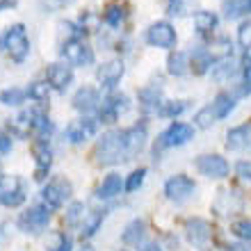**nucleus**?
<instances>
[{
    "label": "nucleus",
    "mask_w": 251,
    "mask_h": 251,
    "mask_svg": "<svg viewBox=\"0 0 251 251\" xmlns=\"http://www.w3.org/2000/svg\"><path fill=\"white\" fill-rule=\"evenodd\" d=\"M96 165H117L124 158V130H110L99 139V144L94 149Z\"/></svg>",
    "instance_id": "1"
},
{
    "label": "nucleus",
    "mask_w": 251,
    "mask_h": 251,
    "mask_svg": "<svg viewBox=\"0 0 251 251\" xmlns=\"http://www.w3.org/2000/svg\"><path fill=\"white\" fill-rule=\"evenodd\" d=\"M0 46L12 55L14 62L25 60L27 55H30V39H27V34H25V25L16 23V25L7 27V32L0 37Z\"/></svg>",
    "instance_id": "2"
},
{
    "label": "nucleus",
    "mask_w": 251,
    "mask_h": 251,
    "mask_svg": "<svg viewBox=\"0 0 251 251\" xmlns=\"http://www.w3.org/2000/svg\"><path fill=\"white\" fill-rule=\"evenodd\" d=\"M194 137V128L190 124H183V121H174L169 128H167L162 135L158 137V144H155V151L158 149H172V146H183L187 144L190 139Z\"/></svg>",
    "instance_id": "3"
},
{
    "label": "nucleus",
    "mask_w": 251,
    "mask_h": 251,
    "mask_svg": "<svg viewBox=\"0 0 251 251\" xmlns=\"http://www.w3.org/2000/svg\"><path fill=\"white\" fill-rule=\"evenodd\" d=\"M48 222H50V210L46 205H32L30 210L21 212L16 224L23 233H41L48 226Z\"/></svg>",
    "instance_id": "4"
},
{
    "label": "nucleus",
    "mask_w": 251,
    "mask_h": 251,
    "mask_svg": "<svg viewBox=\"0 0 251 251\" xmlns=\"http://www.w3.org/2000/svg\"><path fill=\"white\" fill-rule=\"evenodd\" d=\"M194 192H197V183H194L190 176H185V174H176V176H172V178L165 183V194L174 203L187 201Z\"/></svg>",
    "instance_id": "5"
},
{
    "label": "nucleus",
    "mask_w": 251,
    "mask_h": 251,
    "mask_svg": "<svg viewBox=\"0 0 251 251\" xmlns=\"http://www.w3.org/2000/svg\"><path fill=\"white\" fill-rule=\"evenodd\" d=\"M69 197H71V183L64 178H53L48 185H44V190H41V199H44V203H46L48 210L60 208Z\"/></svg>",
    "instance_id": "6"
},
{
    "label": "nucleus",
    "mask_w": 251,
    "mask_h": 251,
    "mask_svg": "<svg viewBox=\"0 0 251 251\" xmlns=\"http://www.w3.org/2000/svg\"><path fill=\"white\" fill-rule=\"evenodd\" d=\"M194 167H197V172L205 178H226L228 172H231V167L226 162L222 155H199L194 160Z\"/></svg>",
    "instance_id": "7"
},
{
    "label": "nucleus",
    "mask_w": 251,
    "mask_h": 251,
    "mask_svg": "<svg viewBox=\"0 0 251 251\" xmlns=\"http://www.w3.org/2000/svg\"><path fill=\"white\" fill-rule=\"evenodd\" d=\"M62 57H64L69 64H75V66H85V64H92L94 62V53L92 48L87 46L85 41L80 39H66L62 44Z\"/></svg>",
    "instance_id": "8"
},
{
    "label": "nucleus",
    "mask_w": 251,
    "mask_h": 251,
    "mask_svg": "<svg viewBox=\"0 0 251 251\" xmlns=\"http://www.w3.org/2000/svg\"><path fill=\"white\" fill-rule=\"evenodd\" d=\"M146 41L151 46H158V48H174L176 46V30L172 27V23L167 21H158L149 25L146 30Z\"/></svg>",
    "instance_id": "9"
},
{
    "label": "nucleus",
    "mask_w": 251,
    "mask_h": 251,
    "mask_svg": "<svg viewBox=\"0 0 251 251\" xmlns=\"http://www.w3.org/2000/svg\"><path fill=\"white\" fill-rule=\"evenodd\" d=\"M96 128H99L96 119H92V117H82V119H75V121H71V124L66 126L64 139H69L71 144H82L85 139H89V137L96 135Z\"/></svg>",
    "instance_id": "10"
},
{
    "label": "nucleus",
    "mask_w": 251,
    "mask_h": 251,
    "mask_svg": "<svg viewBox=\"0 0 251 251\" xmlns=\"http://www.w3.org/2000/svg\"><path fill=\"white\" fill-rule=\"evenodd\" d=\"M242 205H245V199L238 190H222L212 203V210L222 217H228V215H235L242 210Z\"/></svg>",
    "instance_id": "11"
},
{
    "label": "nucleus",
    "mask_w": 251,
    "mask_h": 251,
    "mask_svg": "<svg viewBox=\"0 0 251 251\" xmlns=\"http://www.w3.org/2000/svg\"><path fill=\"white\" fill-rule=\"evenodd\" d=\"M146 144V124H137L124 130V158L132 160Z\"/></svg>",
    "instance_id": "12"
},
{
    "label": "nucleus",
    "mask_w": 251,
    "mask_h": 251,
    "mask_svg": "<svg viewBox=\"0 0 251 251\" xmlns=\"http://www.w3.org/2000/svg\"><path fill=\"white\" fill-rule=\"evenodd\" d=\"M128 110V96L124 94H110L107 99H103V105L99 110V117L103 124H114L119 119V114Z\"/></svg>",
    "instance_id": "13"
},
{
    "label": "nucleus",
    "mask_w": 251,
    "mask_h": 251,
    "mask_svg": "<svg viewBox=\"0 0 251 251\" xmlns=\"http://www.w3.org/2000/svg\"><path fill=\"white\" fill-rule=\"evenodd\" d=\"M32 153H34V165H37L34 178L44 180L48 169H50V165H53V151H50V146H48V139H34Z\"/></svg>",
    "instance_id": "14"
},
{
    "label": "nucleus",
    "mask_w": 251,
    "mask_h": 251,
    "mask_svg": "<svg viewBox=\"0 0 251 251\" xmlns=\"http://www.w3.org/2000/svg\"><path fill=\"white\" fill-rule=\"evenodd\" d=\"M185 235L194 247H205L210 240V224L201 217H192L185 224Z\"/></svg>",
    "instance_id": "15"
},
{
    "label": "nucleus",
    "mask_w": 251,
    "mask_h": 251,
    "mask_svg": "<svg viewBox=\"0 0 251 251\" xmlns=\"http://www.w3.org/2000/svg\"><path fill=\"white\" fill-rule=\"evenodd\" d=\"M226 149L228 151H251V121L226 132Z\"/></svg>",
    "instance_id": "16"
},
{
    "label": "nucleus",
    "mask_w": 251,
    "mask_h": 251,
    "mask_svg": "<svg viewBox=\"0 0 251 251\" xmlns=\"http://www.w3.org/2000/svg\"><path fill=\"white\" fill-rule=\"evenodd\" d=\"M71 103H73V107H75L78 112L92 114V112H96V110H99L100 99H99V92H96L94 87H82V89H78V92L73 94Z\"/></svg>",
    "instance_id": "17"
},
{
    "label": "nucleus",
    "mask_w": 251,
    "mask_h": 251,
    "mask_svg": "<svg viewBox=\"0 0 251 251\" xmlns=\"http://www.w3.org/2000/svg\"><path fill=\"white\" fill-rule=\"evenodd\" d=\"M124 62L121 60H110L103 62V64L96 69V80H99L103 87H114L124 75Z\"/></svg>",
    "instance_id": "18"
},
{
    "label": "nucleus",
    "mask_w": 251,
    "mask_h": 251,
    "mask_svg": "<svg viewBox=\"0 0 251 251\" xmlns=\"http://www.w3.org/2000/svg\"><path fill=\"white\" fill-rule=\"evenodd\" d=\"M46 75H48V85L53 87V89H57V92H64L73 80L71 66H66V64H50Z\"/></svg>",
    "instance_id": "19"
},
{
    "label": "nucleus",
    "mask_w": 251,
    "mask_h": 251,
    "mask_svg": "<svg viewBox=\"0 0 251 251\" xmlns=\"http://www.w3.org/2000/svg\"><path fill=\"white\" fill-rule=\"evenodd\" d=\"M162 103H165V100H162V94H160L158 87H144V89H139V107H142L146 114L160 112Z\"/></svg>",
    "instance_id": "20"
},
{
    "label": "nucleus",
    "mask_w": 251,
    "mask_h": 251,
    "mask_svg": "<svg viewBox=\"0 0 251 251\" xmlns=\"http://www.w3.org/2000/svg\"><path fill=\"white\" fill-rule=\"evenodd\" d=\"M190 69L197 75H203L212 69V55L208 53V48L203 46H194L190 53Z\"/></svg>",
    "instance_id": "21"
},
{
    "label": "nucleus",
    "mask_w": 251,
    "mask_h": 251,
    "mask_svg": "<svg viewBox=\"0 0 251 251\" xmlns=\"http://www.w3.org/2000/svg\"><path fill=\"white\" fill-rule=\"evenodd\" d=\"M121 187H126V185H124V180H121L119 174H107L105 180L100 183L99 192H96V197L99 199H112V197H117V194H121Z\"/></svg>",
    "instance_id": "22"
},
{
    "label": "nucleus",
    "mask_w": 251,
    "mask_h": 251,
    "mask_svg": "<svg viewBox=\"0 0 251 251\" xmlns=\"http://www.w3.org/2000/svg\"><path fill=\"white\" fill-rule=\"evenodd\" d=\"M233 110H235V99H233L228 92H219L217 96H215V100H212V112H215V117H217V119H226Z\"/></svg>",
    "instance_id": "23"
},
{
    "label": "nucleus",
    "mask_w": 251,
    "mask_h": 251,
    "mask_svg": "<svg viewBox=\"0 0 251 251\" xmlns=\"http://www.w3.org/2000/svg\"><path fill=\"white\" fill-rule=\"evenodd\" d=\"M144 231H146L144 219H132L130 224L124 228V233H121V242H124V245H137L139 247V240L144 238Z\"/></svg>",
    "instance_id": "24"
},
{
    "label": "nucleus",
    "mask_w": 251,
    "mask_h": 251,
    "mask_svg": "<svg viewBox=\"0 0 251 251\" xmlns=\"http://www.w3.org/2000/svg\"><path fill=\"white\" fill-rule=\"evenodd\" d=\"M167 71H169V75H176V78L185 75V73L190 71V60H187V55L180 53V50L172 53L169 60H167Z\"/></svg>",
    "instance_id": "25"
},
{
    "label": "nucleus",
    "mask_w": 251,
    "mask_h": 251,
    "mask_svg": "<svg viewBox=\"0 0 251 251\" xmlns=\"http://www.w3.org/2000/svg\"><path fill=\"white\" fill-rule=\"evenodd\" d=\"M103 219H105V210H92L89 215H85V222H82V238H92L96 235L100 226H103Z\"/></svg>",
    "instance_id": "26"
},
{
    "label": "nucleus",
    "mask_w": 251,
    "mask_h": 251,
    "mask_svg": "<svg viewBox=\"0 0 251 251\" xmlns=\"http://www.w3.org/2000/svg\"><path fill=\"white\" fill-rule=\"evenodd\" d=\"M23 201H25V192H23L21 183H19L16 187H7V190H0V203L7 205V208H19Z\"/></svg>",
    "instance_id": "27"
},
{
    "label": "nucleus",
    "mask_w": 251,
    "mask_h": 251,
    "mask_svg": "<svg viewBox=\"0 0 251 251\" xmlns=\"http://www.w3.org/2000/svg\"><path fill=\"white\" fill-rule=\"evenodd\" d=\"M238 73V66L231 57H226V60H219L217 66H212V78L217 80V82H226V80H231L233 75Z\"/></svg>",
    "instance_id": "28"
},
{
    "label": "nucleus",
    "mask_w": 251,
    "mask_h": 251,
    "mask_svg": "<svg viewBox=\"0 0 251 251\" xmlns=\"http://www.w3.org/2000/svg\"><path fill=\"white\" fill-rule=\"evenodd\" d=\"M126 19V7L119 5V2H112V5L105 7V12H103V21H105L110 27H121Z\"/></svg>",
    "instance_id": "29"
},
{
    "label": "nucleus",
    "mask_w": 251,
    "mask_h": 251,
    "mask_svg": "<svg viewBox=\"0 0 251 251\" xmlns=\"http://www.w3.org/2000/svg\"><path fill=\"white\" fill-rule=\"evenodd\" d=\"M194 27H197V32L205 34V32H210V30H215L217 27V16L212 12H197L194 14Z\"/></svg>",
    "instance_id": "30"
},
{
    "label": "nucleus",
    "mask_w": 251,
    "mask_h": 251,
    "mask_svg": "<svg viewBox=\"0 0 251 251\" xmlns=\"http://www.w3.org/2000/svg\"><path fill=\"white\" fill-rule=\"evenodd\" d=\"M208 53L212 55V60H215V57H217V60H226V57H231L233 46L228 39H219V41H212V46L208 48Z\"/></svg>",
    "instance_id": "31"
},
{
    "label": "nucleus",
    "mask_w": 251,
    "mask_h": 251,
    "mask_svg": "<svg viewBox=\"0 0 251 251\" xmlns=\"http://www.w3.org/2000/svg\"><path fill=\"white\" fill-rule=\"evenodd\" d=\"M25 96H27V92L12 87V89L0 92V103H2V105H21V103L25 100Z\"/></svg>",
    "instance_id": "32"
},
{
    "label": "nucleus",
    "mask_w": 251,
    "mask_h": 251,
    "mask_svg": "<svg viewBox=\"0 0 251 251\" xmlns=\"http://www.w3.org/2000/svg\"><path fill=\"white\" fill-rule=\"evenodd\" d=\"M85 217V205L80 203V201H75V203H71L69 208H66V226H71V228H75V226L80 224V219Z\"/></svg>",
    "instance_id": "33"
},
{
    "label": "nucleus",
    "mask_w": 251,
    "mask_h": 251,
    "mask_svg": "<svg viewBox=\"0 0 251 251\" xmlns=\"http://www.w3.org/2000/svg\"><path fill=\"white\" fill-rule=\"evenodd\" d=\"M187 110V103L185 100H165L162 107H160V117H178Z\"/></svg>",
    "instance_id": "34"
},
{
    "label": "nucleus",
    "mask_w": 251,
    "mask_h": 251,
    "mask_svg": "<svg viewBox=\"0 0 251 251\" xmlns=\"http://www.w3.org/2000/svg\"><path fill=\"white\" fill-rule=\"evenodd\" d=\"M100 23H103V19H100L99 14H94V12H85L82 16H80V30L82 32H96L100 27Z\"/></svg>",
    "instance_id": "35"
},
{
    "label": "nucleus",
    "mask_w": 251,
    "mask_h": 251,
    "mask_svg": "<svg viewBox=\"0 0 251 251\" xmlns=\"http://www.w3.org/2000/svg\"><path fill=\"white\" fill-rule=\"evenodd\" d=\"M48 94H50V85L48 82H32L30 89H27V96L32 100H37V103H46Z\"/></svg>",
    "instance_id": "36"
},
{
    "label": "nucleus",
    "mask_w": 251,
    "mask_h": 251,
    "mask_svg": "<svg viewBox=\"0 0 251 251\" xmlns=\"http://www.w3.org/2000/svg\"><path fill=\"white\" fill-rule=\"evenodd\" d=\"M71 238L66 233H55L50 242L46 245V251H71Z\"/></svg>",
    "instance_id": "37"
},
{
    "label": "nucleus",
    "mask_w": 251,
    "mask_h": 251,
    "mask_svg": "<svg viewBox=\"0 0 251 251\" xmlns=\"http://www.w3.org/2000/svg\"><path fill=\"white\" fill-rule=\"evenodd\" d=\"M215 119H217V117H215V112H212V105H205V107H201V110H199L197 114H194V124L199 126V128H210L212 124H215Z\"/></svg>",
    "instance_id": "38"
},
{
    "label": "nucleus",
    "mask_w": 251,
    "mask_h": 251,
    "mask_svg": "<svg viewBox=\"0 0 251 251\" xmlns=\"http://www.w3.org/2000/svg\"><path fill=\"white\" fill-rule=\"evenodd\" d=\"M247 12V2L245 0H226L224 2V16L226 19H238Z\"/></svg>",
    "instance_id": "39"
},
{
    "label": "nucleus",
    "mask_w": 251,
    "mask_h": 251,
    "mask_svg": "<svg viewBox=\"0 0 251 251\" xmlns=\"http://www.w3.org/2000/svg\"><path fill=\"white\" fill-rule=\"evenodd\" d=\"M231 231H233V235H238L242 242H251V222H249V219H240V222H233Z\"/></svg>",
    "instance_id": "40"
},
{
    "label": "nucleus",
    "mask_w": 251,
    "mask_h": 251,
    "mask_svg": "<svg viewBox=\"0 0 251 251\" xmlns=\"http://www.w3.org/2000/svg\"><path fill=\"white\" fill-rule=\"evenodd\" d=\"M238 44L245 48V50H249L251 48V19H247V21L240 23V27H238Z\"/></svg>",
    "instance_id": "41"
},
{
    "label": "nucleus",
    "mask_w": 251,
    "mask_h": 251,
    "mask_svg": "<svg viewBox=\"0 0 251 251\" xmlns=\"http://www.w3.org/2000/svg\"><path fill=\"white\" fill-rule=\"evenodd\" d=\"M144 176H146V169H144V167L135 169V172L128 176V180H126V192H135L137 187H142V183H144Z\"/></svg>",
    "instance_id": "42"
},
{
    "label": "nucleus",
    "mask_w": 251,
    "mask_h": 251,
    "mask_svg": "<svg viewBox=\"0 0 251 251\" xmlns=\"http://www.w3.org/2000/svg\"><path fill=\"white\" fill-rule=\"evenodd\" d=\"M242 75H245V82H242L245 87L240 89V94L247 96V94H251V55L249 53L242 57Z\"/></svg>",
    "instance_id": "43"
},
{
    "label": "nucleus",
    "mask_w": 251,
    "mask_h": 251,
    "mask_svg": "<svg viewBox=\"0 0 251 251\" xmlns=\"http://www.w3.org/2000/svg\"><path fill=\"white\" fill-rule=\"evenodd\" d=\"M39 2L46 12H55V9H64V7L73 5L75 0H39Z\"/></svg>",
    "instance_id": "44"
},
{
    "label": "nucleus",
    "mask_w": 251,
    "mask_h": 251,
    "mask_svg": "<svg viewBox=\"0 0 251 251\" xmlns=\"http://www.w3.org/2000/svg\"><path fill=\"white\" fill-rule=\"evenodd\" d=\"M235 174L242 180H251V160H240L235 165Z\"/></svg>",
    "instance_id": "45"
},
{
    "label": "nucleus",
    "mask_w": 251,
    "mask_h": 251,
    "mask_svg": "<svg viewBox=\"0 0 251 251\" xmlns=\"http://www.w3.org/2000/svg\"><path fill=\"white\" fill-rule=\"evenodd\" d=\"M9 151H12V137L5 135V132H0V155H5Z\"/></svg>",
    "instance_id": "46"
},
{
    "label": "nucleus",
    "mask_w": 251,
    "mask_h": 251,
    "mask_svg": "<svg viewBox=\"0 0 251 251\" xmlns=\"http://www.w3.org/2000/svg\"><path fill=\"white\" fill-rule=\"evenodd\" d=\"M167 12L169 14H180L183 12V0H167Z\"/></svg>",
    "instance_id": "47"
},
{
    "label": "nucleus",
    "mask_w": 251,
    "mask_h": 251,
    "mask_svg": "<svg viewBox=\"0 0 251 251\" xmlns=\"http://www.w3.org/2000/svg\"><path fill=\"white\" fill-rule=\"evenodd\" d=\"M226 251H251V242H235L226 247Z\"/></svg>",
    "instance_id": "48"
},
{
    "label": "nucleus",
    "mask_w": 251,
    "mask_h": 251,
    "mask_svg": "<svg viewBox=\"0 0 251 251\" xmlns=\"http://www.w3.org/2000/svg\"><path fill=\"white\" fill-rule=\"evenodd\" d=\"M139 251H162V247L158 242H144V245H139Z\"/></svg>",
    "instance_id": "49"
},
{
    "label": "nucleus",
    "mask_w": 251,
    "mask_h": 251,
    "mask_svg": "<svg viewBox=\"0 0 251 251\" xmlns=\"http://www.w3.org/2000/svg\"><path fill=\"white\" fill-rule=\"evenodd\" d=\"M9 5H14V0H0V9H5Z\"/></svg>",
    "instance_id": "50"
},
{
    "label": "nucleus",
    "mask_w": 251,
    "mask_h": 251,
    "mask_svg": "<svg viewBox=\"0 0 251 251\" xmlns=\"http://www.w3.org/2000/svg\"><path fill=\"white\" fill-rule=\"evenodd\" d=\"M247 2V12H251V0H245Z\"/></svg>",
    "instance_id": "51"
},
{
    "label": "nucleus",
    "mask_w": 251,
    "mask_h": 251,
    "mask_svg": "<svg viewBox=\"0 0 251 251\" xmlns=\"http://www.w3.org/2000/svg\"><path fill=\"white\" fill-rule=\"evenodd\" d=\"M82 251H94V247H89V245H87V247H82Z\"/></svg>",
    "instance_id": "52"
},
{
    "label": "nucleus",
    "mask_w": 251,
    "mask_h": 251,
    "mask_svg": "<svg viewBox=\"0 0 251 251\" xmlns=\"http://www.w3.org/2000/svg\"><path fill=\"white\" fill-rule=\"evenodd\" d=\"M0 185H2V178H0Z\"/></svg>",
    "instance_id": "53"
}]
</instances>
